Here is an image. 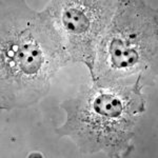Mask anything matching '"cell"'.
I'll return each instance as SVG.
<instances>
[{
	"label": "cell",
	"mask_w": 158,
	"mask_h": 158,
	"mask_svg": "<svg viewBox=\"0 0 158 158\" xmlns=\"http://www.w3.org/2000/svg\"><path fill=\"white\" fill-rule=\"evenodd\" d=\"M93 109L98 115L113 119L122 114L123 104L118 96L110 93L100 94L94 100Z\"/></svg>",
	"instance_id": "3957f363"
},
{
	"label": "cell",
	"mask_w": 158,
	"mask_h": 158,
	"mask_svg": "<svg viewBox=\"0 0 158 158\" xmlns=\"http://www.w3.org/2000/svg\"><path fill=\"white\" fill-rule=\"evenodd\" d=\"M62 27L72 37H88L92 32V20L89 12L80 9L79 4H71L62 12Z\"/></svg>",
	"instance_id": "7a4b0ae2"
},
{
	"label": "cell",
	"mask_w": 158,
	"mask_h": 158,
	"mask_svg": "<svg viewBox=\"0 0 158 158\" xmlns=\"http://www.w3.org/2000/svg\"><path fill=\"white\" fill-rule=\"evenodd\" d=\"M13 60V67H17L21 74L27 76H34L41 70L42 64L45 62V55L39 43L35 40L24 39L16 49L10 51Z\"/></svg>",
	"instance_id": "6da1fadb"
}]
</instances>
